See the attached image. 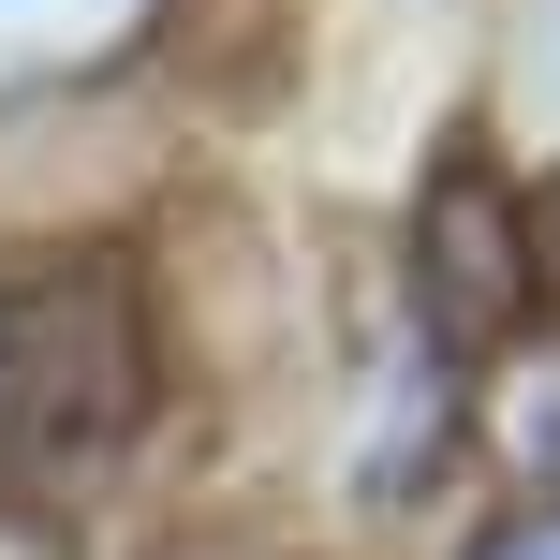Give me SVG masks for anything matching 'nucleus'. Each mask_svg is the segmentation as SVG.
<instances>
[{
  "label": "nucleus",
  "instance_id": "f257e3e1",
  "mask_svg": "<svg viewBox=\"0 0 560 560\" xmlns=\"http://www.w3.org/2000/svg\"><path fill=\"white\" fill-rule=\"evenodd\" d=\"M148 428V310L118 252H45L0 280V472L89 487Z\"/></svg>",
  "mask_w": 560,
  "mask_h": 560
},
{
  "label": "nucleus",
  "instance_id": "f03ea898",
  "mask_svg": "<svg viewBox=\"0 0 560 560\" xmlns=\"http://www.w3.org/2000/svg\"><path fill=\"white\" fill-rule=\"evenodd\" d=\"M413 310H428V354L443 369H516L532 354V310H546V252H532V192H516L502 148L457 133L413 192Z\"/></svg>",
  "mask_w": 560,
  "mask_h": 560
},
{
  "label": "nucleus",
  "instance_id": "7ed1b4c3",
  "mask_svg": "<svg viewBox=\"0 0 560 560\" xmlns=\"http://www.w3.org/2000/svg\"><path fill=\"white\" fill-rule=\"evenodd\" d=\"M148 30H163V0H0V104L118 74Z\"/></svg>",
  "mask_w": 560,
  "mask_h": 560
},
{
  "label": "nucleus",
  "instance_id": "20e7f679",
  "mask_svg": "<svg viewBox=\"0 0 560 560\" xmlns=\"http://www.w3.org/2000/svg\"><path fill=\"white\" fill-rule=\"evenodd\" d=\"M487 89H502V148L560 177V0H502L487 15Z\"/></svg>",
  "mask_w": 560,
  "mask_h": 560
},
{
  "label": "nucleus",
  "instance_id": "39448f33",
  "mask_svg": "<svg viewBox=\"0 0 560 560\" xmlns=\"http://www.w3.org/2000/svg\"><path fill=\"white\" fill-rule=\"evenodd\" d=\"M502 443L532 457V472H546V502H560V354H532V369L502 384Z\"/></svg>",
  "mask_w": 560,
  "mask_h": 560
},
{
  "label": "nucleus",
  "instance_id": "423d86ee",
  "mask_svg": "<svg viewBox=\"0 0 560 560\" xmlns=\"http://www.w3.org/2000/svg\"><path fill=\"white\" fill-rule=\"evenodd\" d=\"M457 560H560V502H516V516H487Z\"/></svg>",
  "mask_w": 560,
  "mask_h": 560
}]
</instances>
